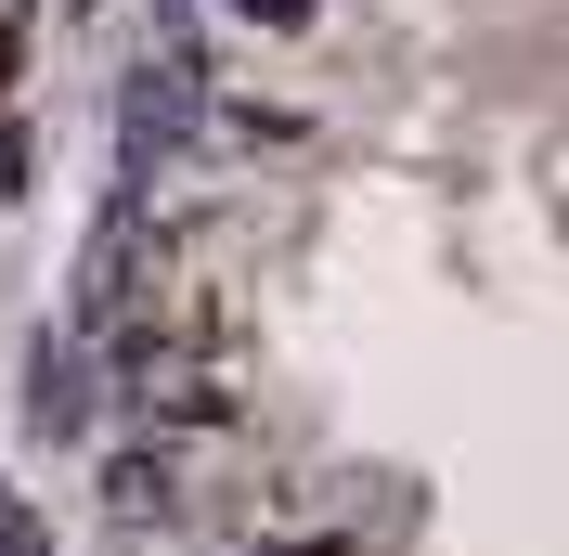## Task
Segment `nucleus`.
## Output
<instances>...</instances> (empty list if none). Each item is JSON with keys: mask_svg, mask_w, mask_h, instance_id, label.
I'll return each instance as SVG.
<instances>
[{"mask_svg": "<svg viewBox=\"0 0 569 556\" xmlns=\"http://www.w3.org/2000/svg\"><path fill=\"white\" fill-rule=\"evenodd\" d=\"M208 130V66H194V27H156L130 66V181H156V156Z\"/></svg>", "mask_w": 569, "mask_h": 556, "instance_id": "f257e3e1", "label": "nucleus"}, {"mask_svg": "<svg viewBox=\"0 0 569 556\" xmlns=\"http://www.w3.org/2000/svg\"><path fill=\"white\" fill-rule=\"evenodd\" d=\"M39 427H91V337L39 349Z\"/></svg>", "mask_w": 569, "mask_h": 556, "instance_id": "f03ea898", "label": "nucleus"}, {"mask_svg": "<svg viewBox=\"0 0 569 556\" xmlns=\"http://www.w3.org/2000/svg\"><path fill=\"white\" fill-rule=\"evenodd\" d=\"M220 13H233V27H259V39H298L323 0H220Z\"/></svg>", "mask_w": 569, "mask_h": 556, "instance_id": "7ed1b4c3", "label": "nucleus"}, {"mask_svg": "<svg viewBox=\"0 0 569 556\" xmlns=\"http://www.w3.org/2000/svg\"><path fill=\"white\" fill-rule=\"evenodd\" d=\"M13 27H27V0H0V39H13Z\"/></svg>", "mask_w": 569, "mask_h": 556, "instance_id": "20e7f679", "label": "nucleus"}, {"mask_svg": "<svg viewBox=\"0 0 569 556\" xmlns=\"http://www.w3.org/2000/svg\"><path fill=\"white\" fill-rule=\"evenodd\" d=\"M0 181H13V156H0Z\"/></svg>", "mask_w": 569, "mask_h": 556, "instance_id": "39448f33", "label": "nucleus"}]
</instances>
